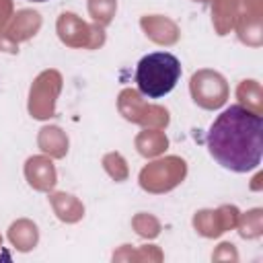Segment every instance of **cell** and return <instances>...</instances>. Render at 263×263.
Returning <instances> with one entry per match:
<instances>
[{
    "label": "cell",
    "instance_id": "cell-1",
    "mask_svg": "<svg viewBox=\"0 0 263 263\" xmlns=\"http://www.w3.org/2000/svg\"><path fill=\"white\" fill-rule=\"evenodd\" d=\"M263 121L245 105L226 107L210 125L205 144L210 156L226 171L249 173L261 164Z\"/></svg>",
    "mask_w": 263,
    "mask_h": 263
},
{
    "label": "cell",
    "instance_id": "cell-2",
    "mask_svg": "<svg viewBox=\"0 0 263 263\" xmlns=\"http://www.w3.org/2000/svg\"><path fill=\"white\" fill-rule=\"evenodd\" d=\"M181 78V62L168 51H152L144 55L136 66V86L140 95L148 99H162L168 95Z\"/></svg>",
    "mask_w": 263,
    "mask_h": 263
},
{
    "label": "cell",
    "instance_id": "cell-3",
    "mask_svg": "<svg viewBox=\"0 0 263 263\" xmlns=\"http://www.w3.org/2000/svg\"><path fill=\"white\" fill-rule=\"evenodd\" d=\"M29 2H47V0H29Z\"/></svg>",
    "mask_w": 263,
    "mask_h": 263
}]
</instances>
